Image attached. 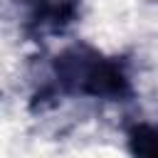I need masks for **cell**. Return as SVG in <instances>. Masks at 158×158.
Listing matches in <instances>:
<instances>
[{"mask_svg":"<svg viewBox=\"0 0 158 158\" xmlns=\"http://www.w3.org/2000/svg\"><path fill=\"white\" fill-rule=\"evenodd\" d=\"M86 96L104 101H126L133 94L128 64L121 57H109L91 44L77 42L64 47L52 62V84L37 99L47 96Z\"/></svg>","mask_w":158,"mask_h":158,"instance_id":"obj_1","label":"cell"},{"mask_svg":"<svg viewBox=\"0 0 158 158\" xmlns=\"http://www.w3.org/2000/svg\"><path fill=\"white\" fill-rule=\"evenodd\" d=\"M79 15V0H25L22 27L30 37L62 35Z\"/></svg>","mask_w":158,"mask_h":158,"instance_id":"obj_2","label":"cell"},{"mask_svg":"<svg viewBox=\"0 0 158 158\" xmlns=\"http://www.w3.org/2000/svg\"><path fill=\"white\" fill-rule=\"evenodd\" d=\"M126 138L133 158H158V123L138 121L128 128Z\"/></svg>","mask_w":158,"mask_h":158,"instance_id":"obj_3","label":"cell"}]
</instances>
